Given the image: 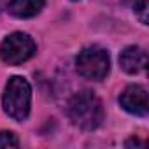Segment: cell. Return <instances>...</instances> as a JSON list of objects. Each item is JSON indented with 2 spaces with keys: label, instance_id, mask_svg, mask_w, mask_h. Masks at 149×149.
I'll return each mask as SVG.
<instances>
[{
  "label": "cell",
  "instance_id": "6da1fadb",
  "mask_svg": "<svg viewBox=\"0 0 149 149\" xmlns=\"http://www.w3.org/2000/svg\"><path fill=\"white\" fill-rule=\"evenodd\" d=\"M67 111L70 121L83 130H95L104 121V105L91 91L76 93L70 98Z\"/></svg>",
  "mask_w": 149,
  "mask_h": 149
},
{
  "label": "cell",
  "instance_id": "7a4b0ae2",
  "mask_svg": "<svg viewBox=\"0 0 149 149\" xmlns=\"http://www.w3.org/2000/svg\"><path fill=\"white\" fill-rule=\"evenodd\" d=\"M30 100H32V90H30L28 81L19 76L11 77L6 86V93H4L6 112L16 121H23L28 118Z\"/></svg>",
  "mask_w": 149,
  "mask_h": 149
},
{
  "label": "cell",
  "instance_id": "3957f363",
  "mask_svg": "<svg viewBox=\"0 0 149 149\" xmlns=\"http://www.w3.org/2000/svg\"><path fill=\"white\" fill-rule=\"evenodd\" d=\"M76 65H77V72L84 79L102 81L109 74L111 60H109V54L105 49H102L98 46H88L77 54Z\"/></svg>",
  "mask_w": 149,
  "mask_h": 149
},
{
  "label": "cell",
  "instance_id": "277c9868",
  "mask_svg": "<svg viewBox=\"0 0 149 149\" xmlns=\"http://www.w3.org/2000/svg\"><path fill=\"white\" fill-rule=\"evenodd\" d=\"M35 54V42L30 35L16 32L4 39L0 44V58L7 65H19Z\"/></svg>",
  "mask_w": 149,
  "mask_h": 149
},
{
  "label": "cell",
  "instance_id": "5b68a950",
  "mask_svg": "<svg viewBox=\"0 0 149 149\" xmlns=\"http://www.w3.org/2000/svg\"><path fill=\"white\" fill-rule=\"evenodd\" d=\"M119 104H121V107H123L126 112L135 114V116H140V118H146L147 112H149L147 91H146L142 86H137V84L128 86V88L121 93Z\"/></svg>",
  "mask_w": 149,
  "mask_h": 149
},
{
  "label": "cell",
  "instance_id": "8992f818",
  "mask_svg": "<svg viewBox=\"0 0 149 149\" xmlns=\"http://www.w3.org/2000/svg\"><path fill=\"white\" fill-rule=\"evenodd\" d=\"M119 65L128 74H139L147 67V53L139 46H130L119 54Z\"/></svg>",
  "mask_w": 149,
  "mask_h": 149
},
{
  "label": "cell",
  "instance_id": "52a82bcc",
  "mask_svg": "<svg viewBox=\"0 0 149 149\" xmlns=\"http://www.w3.org/2000/svg\"><path fill=\"white\" fill-rule=\"evenodd\" d=\"M46 4V0H11L7 11L16 18H33L37 16Z\"/></svg>",
  "mask_w": 149,
  "mask_h": 149
},
{
  "label": "cell",
  "instance_id": "ba28073f",
  "mask_svg": "<svg viewBox=\"0 0 149 149\" xmlns=\"http://www.w3.org/2000/svg\"><path fill=\"white\" fill-rule=\"evenodd\" d=\"M18 137L13 132H0V147H18Z\"/></svg>",
  "mask_w": 149,
  "mask_h": 149
},
{
  "label": "cell",
  "instance_id": "9c48e42d",
  "mask_svg": "<svg viewBox=\"0 0 149 149\" xmlns=\"http://www.w3.org/2000/svg\"><path fill=\"white\" fill-rule=\"evenodd\" d=\"M135 13L139 14L140 21L147 25V0H137L135 2Z\"/></svg>",
  "mask_w": 149,
  "mask_h": 149
}]
</instances>
